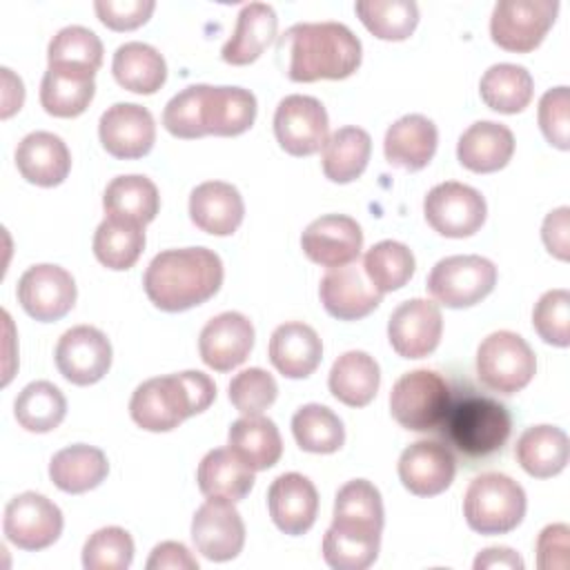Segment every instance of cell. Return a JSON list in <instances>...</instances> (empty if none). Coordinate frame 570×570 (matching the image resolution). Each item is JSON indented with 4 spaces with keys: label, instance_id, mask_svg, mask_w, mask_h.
<instances>
[{
    "label": "cell",
    "instance_id": "23",
    "mask_svg": "<svg viewBox=\"0 0 570 570\" xmlns=\"http://www.w3.org/2000/svg\"><path fill=\"white\" fill-rule=\"evenodd\" d=\"M267 510L281 532L289 537L305 534L318 514V492L307 476L285 472L267 490Z\"/></svg>",
    "mask_w": 570,
    "mask_h": 570
},
{
    "label": "cell",
    "instance_id": "35",
    "mask_svg": "<svg viewBox=\"0 0 570 570\" xmlns=\"http://www.w3.org/2000/svg\"><path fill=\"white\" fill-rule=\"evenodd\" d=\"M196 481L198 490L207 499L218 497L236 503L254 488V470L247 468L229 448H214L200 459Z\"/></svg>",
    "mask_w": 570,
    "mask_h": 570
},
{
    "label": "cell",
    "instance_id": "55",
    "mask_svg": "<svg viewBox=\"0 0 570 570\" xmlns=\"http://www.w3.org/2000/svg\"><path fill=\"white\" fill-rule=\"evenodd\" d=\"M568 229H570V209L566 205L554 209V212H550L543 218V225H541L543 245L559 261H568V256H570Z\"/></svg>",
    "mask_w": 570,
    "mask_h": 570
},
{
    "label": "cell",
    "instance_id": "40",
    "mask_svg": "<svg viewBox=\"0 0 570 570\" xmlns=\"http://www.w3.org/2000/svg\"><path fill=\"white\" fill-rule=\"evenodd\" d=\"M481 100L499 114H519L523 111L534 94V80L530 71L521 65L499 62L492 65L479 82Z\"/></svg>",
    "mask_w": 570,
    "mask_h": 570
},
{
    "label": "cell",
    "instance_id": "8",
    "mask_svg": "<svg viewBox=\"0 0 570 570\" xmlns=\"http://www.w3.org/2000/svg\"><path fill=\"white\" fill-rule=\"evenodd\" d=\"M497 285V267L476 254L441 258L428 274V292L445 307L461 309L481 303Z\"/></svg>",
    "mask_w": 570,
    "mask_h": 570
},
{
    "label": "cell",
    "instance_id": "34",
    "mask_svg": "<svg viewBox=\"0 0 570 570\" xmlns=\"http://www.w3.org/2000/svg\"><path fill=\"white\" fill-rule=\"evenodd\" d=\"M227 445L254 472L276 465L283 454V441L276 423L261 414L234 421L227 432Z\"/></svg>",
    "mask_w": 570,
    "mask_h": 570
},
{
    "label": "cell",
    "instance_id": "28",
    "mask_svg": "<svg viewBox=\"0 0 570 570\" xmlns=\"http://www.w3.org/2000/svg\"><path fill=\"white\" fill-rule=\"evenodd\" d=\"M321 358L323 343L307 323H283L269 336V361L287 379L309 376L321 365Z\"/></svg>",
    "mask_w": 570,
    "mask_h": 570
},
{
    "label": "cell",
    "instance_id": "7",
    "mask_svg": "<svg viewBox=\"0 0 570 570\" xmlns=\"http://www.w3.org/2000/svg\"><path fill=\"white\" fill-rule=\"evenodd\" d=\"M450 405V387L434 370L405 372L390 392L394 421L412 432H430L443 423Z\"/></svg>",
    "mask_w": 570,
    "mask_h": 570
},
{
    "label": "cell",
    "instance_id": "53",
    "mask_svg": "<svg viewBox=\"0 0 570 570\" xmlns=\"http://www.w3.org/2000/svg\"><path fill=\"white\" fill-rule=\"evenodd\" d=\"M96 16L114 31H129L145 24L156 9L154 0H96Z\"/></svg>",
    "mask_w": 570,
    "mask_h": 570
},
{
    "label": "cell",
    "instance_id": "9",
    "mask_svg": "<svg viewBox=\"0 0 570 570\" xmlns=\"http://www.w3.org/2000/svg\"><path fill=\"white\" fill-rule=\"evenodd\" d=\"M557 11V0H499L490 18L492 42L505 51L528 53L541 45Z\"/></svg>",
    "mask_w": 570,
    "mask_h": 570
},
{
    "label": "cell",
    "instance_id": "4",
    "mask_svg": "<svg viewBox=\"0 0 570 570\" xmlns=\"http://www.w3.org/2000/svg\"><path fill=\"white\" fill-rule=\"evenodd\" d=\"M443 432L461 454L472 459L488 456L499 452L510 439L512 416L503 403L490 396L468 394L456 401L450 399Z\"/></svg>",
    "mask_w": 570,
    "mask_h": 570
},
{
    "label": "cell",
    "instance_id": "43",
    "mask_svg": "<svg viewBox=\"0 0 570 570\" xmlns=\"http://www.w3.org/2000/svg\"><path fill=\"white\" fill-rule=\"evenodd\" d=\"M292 434L301 450L314 454H332L345 443L343 421L321 403H307L294 412Z\"/></svg>",
    "mask_w": 570,
    "mask_h": 570
},
{
    "label": "cell",
    "instance_id": "49",
    "mask_svg": "<svg viewBox=\"0 0 570 570\" xmlns=\"http://www.w3.org/2000/svg\"><path fill=\"white\" fill-rule=\"evenodd\" d=\"M534 332L554 347L570 345V292L548 289L532 309Z\"/></svg>",
    "mask_w": 570,
    "mask_h": 570
},
{
    "label": "cell",
    "instance_id": "11",
    "mask_svg": "<svg viewBox=\"0 0 570 570\" xmlns=\"http://www.w3.org/2000/svg\"><path fill=\"white\" fill-rule=\"evenodd\" d=\"M327 111L314 96H285L274 111V134L289 156H312L327 142Z\"/></svg>",
    "mask_w": 570,
    "mask_h": 570
},
{
    "label": "cell",
    "instance_id": "13",
    "mask_svg": "<svg viewBox=\"0 0 570 570\" xmlns=\"http://www.w3.org/2000/svg\"><path fill=\"white\" fill-rule=\"evenodd\" d=\"M18 301L40 323L60 321L76 303V281L60 265H31L18 281Z\"/></svg>",
    "mask_w": 570,
    "mask_h": 570
},
{
    "label": "cell",
    "instance_id": "44",
    "mask_svg": "<svg viewBox=\"0 0 570 570\" xmlns=\"http://www.w3.org/2000/svg\"><path fill=\"white\" fill-rule=\"evenodd\" d=\"M354 11L365 29L381 40H405L419 24L414 0H358Z\"/></svg>",
    "mask_w": 570,
    "mask_h": 570
},
{
    "label": "cell",
    "instance_id": "25",
    "mask_svg": "<svg viewBox=\"0 0 570 570\" xmlns=\"http://www.w3.org/2000/svg\"><path fill=\"white\" fill-rule=\"evenodd\" d=\"M16 167L27 183L56 187L71 169V154L60 136L51 131H31L16 147Z\"/></svg>",
    "mask_w": 570,
    "mask_h": 570
},
{
    "label": "cell",
    "instance_id": "30",
    "mask_svg": "<svg viewBox=\"0 0 570 570\" xmlns=\"http://www.w3.org/2000/svg\"><path fill=\"white\" fill-rule=\"evenodd\" d=\"M276 27H278V18L272 4H265V2L245 4L236 18V29L232 38L220 49V58L227 65H236V67L254 62L274 40Z\"/></svg>",
    "mask_w": 570,
    "mask_h": 570
},
{
    "label": "cell",
    "instance_id": "56",
    "mask_svg": "<svg viewBox=\"0 0 570 570\" xmlns=\"http://www.w3.org/2000/svg\"><path fill=\"white\" fill-rule=\"evenodd\" d=\"M145 568L147 570H198V561L183 543L163 541L151 550Z\"/></svg>",
    "mask_w": 570,
    "mask_h": 570
},
{
    "label": "cell",
    "instance_id": "54",
    "mask_svg": "<svg viewBox=\"0 0 570 570\" xmlns=\"http://www.w3.org/2000/svg\"><path fill=\"white\" fill-rule=\"evenodd\" d=\"M537 568L539 570H568L570 568V528L566 523H550L537 539Z\"/></svg>",
    "mask_w": 570,
    "mask_h": 570
},
{
    "label": "cell",
    "instance_id": "22",
    "mask_svg": "<svg viewBox=\"0 0 570 570\" xmlns=\"http://www.w3.org/2000/svg\"><path fill=\"white\" fill-rule=\"evenodd\" d=\"M318 296L325 312L338 321H358L374 312L383 298V294L367 283L363 267L352 263L330 267L321 278Z\"/></svg>",
    "mask_w": 570,
    "mask_h": 570
},
{
    "label": "cell",
    "instance_id": "39",
    "mask_svg": "<svg viewBox=\"0 0 570 570\" xmlns=\"http://www.w3.org/2000/svg\"><path fill=\"white\" fill-rule=\"evenodd\" d=\"M372 138L361 127H341L323 145V174L332 183H352L356 180L370 160Z\"/></svg>",
    "mask_w": 570,
    "mask_h": 570
},
{
    "label": "cell",
    "instance_id": "42",
    "mask_svg": "<svg viewBox=\"0 0 570 570\" xmlns=\"http://www.w3.org/2000/svg\"><path fill=\"white\" fill-rule=\"evenodd\" d=\"M13 414L27 432H51L67 414V399L53 383L33 381L16 396Z\"/></svg>",
    "mask_w": 570,
    "mask_h": 570
},
{
    "label": "cell",
    "instance_id": "6",
    "mask_svg": "<svg viewBox=\"0 0 570 570\" xmlns=\"http://www.w3.org/2000/svg\"><path fill=\"white\" fill-rule=\"evenodd\" d=\"M537 372V356L528 341L510 330L488 334L476 350L479 381L499 394H517Z\"/></svg>",
    "mask_w": 570,
    "mask_h": 570
},
{
    "label": "cell",
    "instance_id": "57",
    "mask_svg": "<svg viewBox=\"0 0 570 570\" xmlns=\"http://www.w3.org/2000/svg\"><path fill=\"white\" fill-rule=\"evenodd\" d=\"M523 559L512 548H485L474 559V570H523Z\"/></svg>",
    "mask_w": 570,
    "mask_h": 570
},
{
    "label": "cell",
    "instance_id": "29",
    "mask_svg": "<svg viewBox=\"0 0 570 570\" xmlns=\"http://www.w3.org/2000/svg\"><path fill=\"white\" fill-rule=\"evenodd\" d=\"M512 154V131L494 120H479L470 125L456 142L459 163L476 174H492L503 169L510 163Z\"/></svg>",
    "mask_w": 570,
    "mask_h": 570
},
{
    "label": "cell",
    "instance_id": "48",
    "mask_svg": "<svg viewBox=\"0 0 570 570\" xmlns=\"http://www.w3.org/2000/svg\"><path fill=\"white\" fill-rule=\"evenodd\" d=\"M276 394L278 385L263 367H247L229 381V401L245 416L263 414L276 401Z\"/></svg>",
    "mask_w": 570,
    "mask_h": 570
},
{
    "label": "cell",
    "instance_id": "12",
    "mask_svg": "<svg viewBox=\"0 0 570 570\" xmlns=\"http://www.w3.org/2000/svg\"><path fill=\"white\" fill-rule=\"evenodd\" d=\"M60 508L38 492L16 494L4 505V537L20 550H45L58 541L62 532Z\"/></svg>",
    "mask_w": 570,
    "mask_h": 570
},
{
    "label": "cell",
    "instance_id": "41",
    "mask_svg": "<svg viewBox=\"0 0 570 570\" xmlns=\"http://www.w3.org/2000/svg\"><path fill=\"white\" fill-rule=\"evenodd\" d=\"M145 249V227L105 216L94 234V254L107 269H129Z\"/></svg>",
    "mask_w": 570,
    "mask_h": 570
},
{
    "label": "cell",
    "instance_id": "20",
    "mask_svg": "<svg viewBox=\"0 0 570 570\" xmlns=\"http://www.w3.org/2000/svg\"><path fill=\"white\" fill-rule=\"evenodd\" d=\"M396 470L405 490L416 497H436L454 481L456 461L448 445L423 439L401 452Z\"/></svg>",
    "mask_w": 570,
    "mask_h": 570
},
{
    "label": "cell",
    "instance_id": "18",
    "mask_svg": "<svg viewBox=\"0 0 570 570\" xmlns=\"http://www.w3.org/2000/svg\"><path fill=\"white\" fill-rule=\"evenodd\" d=\"M98 136L107 154L120 160H134L151 151L156 122L147 107L136 102H116L102 111Z\"/></svg>",
    "mask_w": 570,
    "mask_h": 570
},
{
    "label": "cell",
    "instance_id": "10",
    "mask_svg": "<svg viewBox=\"0 0 570 570\" xmlns=\"http://www.w3.org/2000/svg\"><path fill=\"white\" fill-rule=\"evenodd\" d=\"M423 214L436 234L448 238H465L481 229L488 205L479 189L456 180H445L428 191Z\"/></svg>",
    "mask_w": 570,
    "mask_h": 570
},
{
    "label": "cell",
    "instance_id": "14",
    "mask_svg": "<svg viewBox=\"0 0 570 570\" xmlns=\"http://www.w3.org/2000/svg\"><path fill=\"white\" fill-rule=\"evenodd\" d=\"M191 541L209 561H229L245 546V523L234 501L212 497L191 517Z\"/></svg>",
    "mask_w": 570,
    "mask_h": 570
},
{
    "label": "cell",
    "instance_id": "24",
    "mask_svg": "<svg viewBox=\"0 0 570 570\" xmlns=\"http://www.w3.org/2000/svg\"><path fill=\"white\" fill-rule=\"evenodd\" d=\"M245 216L240 191L223 180H207L189 194V218L207 234L229 236L238 229Z\"/></svg>",
    "mask_w": 570,
    "mask_h": 570
},
{
    "label": "cell",
    "instance_id": "15",
    "mask_svg": "<svg viewBox=\"0 0 570 570\" xmlns=\"http://www.w3.org/2000/svg\"><path fill=\"white\" fill-rule=\"evenodd\" d=\"M56 367L73 385H94L111 367V343L98 327L76 325L58 338Z\"/></svg>",
    "mask_w": 570,
    "mask_h": 570
},
{
    "label": "cell",
    "instance_id": "51",
    "mask_svg": "<svg viewBox=\"0 0 570 570\" xmlns=\"http://www.w3.org/2000/svg\"><path fill=\"white\" fill-rule=\"evenodd\" d=\"M539 127L550 145L570 149V91L566 85L548 89L539 100Z\"/></svg>",
    "mask_w": 570,
    "mask_h": 570
},
{
    "label": "cell",
    "instance_id": "47",
    "mask_svg": "<svg viewBox=\"0 0 570 570\" xmlns=\"http://www.w3.org/2000/svg\"><path fill=\"white\" fill-rule=\"evenodd\" d=\"M134 561V539L125 528L107 525L96 530L82 548L87 570H127Z\"/></svg>",
    "mask_w": 570,
    "mask_h": 570
},
{
    "label": "cell",
    "instance_id": "26",
    "mask_svg": "<svg viewBox=\"0 0 570 570\" xmlns=\"http://www.w3.org/2000/svg\"><path fill=\"white\" fill-rule=\"evenodd\" d=\"M256 120V96L243 87H212L200 91V122L205 134L238 136Z\"/></svg>",
    "mask_w": 570,
    "mask_h": 570
},
{
    "label": "cell",
    "instance_id": "27",
    "mask_svg": "<svg viewBox=\"0 0 570 570\" xmlns=\"http://www.w3.org/2000/svg\"><path fill=\"white\" fill-rule=\"evenodd\" d=\"M436 142V125L423 114H407L387 127L383 151L390 165L405 171H419L432 160Z\"/></svg>",
    "mask_w": 570,
    "mask_h": 570
},
{
    "label": "cell",
    "instance_id": "36",
    "mask_svg": "<svg viewBox=\"0 0 570 570\" xmlns=\"http://www.w3.org/2000/svg\"><path fill=\"white\" fill-rule=\"evenodd\" d=\"M96 82L94 73L49 67L40 82V105L49 116L76 118L94 100Z\"/></svg>",
    "mask_w": 570,
    "mask_h": 570
},
{
    "label": "cell",
    "instance_id": "33",
    "mask_svg": "<svg viewBox=\"0 0 570 570\" xmlns=\"http://www.w3.org/2000/svg\"><path fill=\"white\" fill-rule=\"evenodd\" d=\"M330 392L334 399L350 407H363L367 405L381 385V370L374 356H370L363 350H350L341 354L327 379Z\"/></svg>",
    "mask_w": 570,
    "mask_h": 570
},
{
    "label": "cell",
    "instance_id": "31",
    "mask_svg": "<svg viewBox=\"0 0 570 570\" xmlns=\"http://www.w3.org/2000/svg\"><path fill=\"white\" fill-rule=\"evenodd\" d=\"M109 474V461L102 450L76 443L58 450L49 461V479L67 494H82L98 488Z\"/></svg>",
    "mask_w": 570,
    "mask_h": 570
},
{
    "label": "cell",
    "instance_id": "3",
    "mask_svg": "<svg viewBox=\"0 0 570 570\" xmlns=\"http://www.w3.org/2000/svg\"><path fill=\"white\" fill-rule=\"evenodd\" d=\"M214 399V381L198 370H187L140 383L131 394L129 414L147 432H169L185 419L205 412Z\"/></svg>",
    "mask_w": 570,
    "mask_h": 570
},
{
    "label": "cell",
    "instance_id": "16",
    "mask_svg": "<svg viewBox=\"0 0 570 570\" xmlns=\"http://www.w3.org/2000/svg\"><path fill=\"white\" fill-rule=\"evenodd\" d=\"M381 492L367 479L347 481L334 499L330 532L352 541H379L383 532Z\"/></svg>",
    "mask_w": 570,
    "mask_h": 570
},
{
    "label": "cell",
    "instance_id": "38",
    "mask_svg": "<svg viewBox=\"0 0 570 570\" xmlns=\"http://www.w3.org/2000/svg\"><path fill=\"white\" fill-rule=\"evenodd\" d=\"M102 207H105V214L111 218L131 220L145 227L158 214V207H160L158 187L147 176H140V174L116 176L102 194Z\"/></svg>",
    "mask_w": 570,
    "mask_h": 570
},
{
    "label": "cell",
    "instance_id": "32",
    "mask_svg": "<svg viewBox=\"0 0 570 570\" xmlns=\"http://www.w3.org/2000/svg\"><path fill=\"white\" fill-rule=\"evenodd\" d=\"M519 465L534 479H550L568 465L570 441L557 425H532L521 432L514 445Z\"/></svg>",
    "mask_w": 570,
    "mask_h": 570
},
{
    "label": "cell",
    "instance_id": "1",
    "mask_svg": "<svg viewBox=\"0 0 570 570\" xmlns=\"http://www.w3.org/2000/svg\"><path fill=\"white\" fill-rule=\"evenodd\" d=\"M276 53L294 82L343 80L361 65V40L343 22H296L278 38Z\"/></svg>",
    "mask_w": 570,
    "mask_h": 570
},
{
    "label": "cell",
    "instance_id": "19",
    "mask_svg": "<svg viewBox=\"0 0 570 570\" xmlns=\"http://www.w3.org/2000/svg\"><path fill=\"white\" fill-rule=\"evenodd\" d=\"M301 247L312 263L341 267L358 258L363 249V232L352 216L325 214L303 229Z\"/></svg>",
    "mask_w": 570,
    "mask_h": 570
},
{
    "label": "cell",
    "instance_id": "2",
    "mask_svg": "<svg viewBox=\"0 0 570 570\" xmlns=\"http://www.w3.org/2000/svg\"><path fill=\"white\" fill-rule=\"evenodd\" d=\"M223 285V261L207 247L165 249L145 269L147 298L163 312H185L209 301Z\"/></svg>",
    "mask_w": 570,
    "mask_h": 570
},
{
    "label": "cell",
    "instance_id": "17",
    "mask_svg": "<svg viewBox=\"0 0 570 570\" xmlns=\"http://www.w3.org/2000/svg\"><path fill=\"white\" fill-rule=\"evenodd\" d=\"M441 309L428 298H410L401 303L387 321L390 345L403 358H423L432 354L441 341Z\"/></svg>",
    "mask_w": 570,
    "mask_h": 570
},
{
    "label": "cell",
    "instance_id": "5",
    "mask_svg": "<svg viewBox=\"0 0 570 570\" xmlns=\"http://www.w3.org/2000/svg\"><path fill=\"white\" fill-rule=\"evenodd\" d=\"M463 517L479 534H505L525 517V492L508 474L483 472L465 490Z\"/></svg>",
    "mask_w": 570,
    "mask_h": 570
},
{
    "label": "cell",
    "instance_id": "50",
    "mask_svg": "<svg viewBox=\"0 0 570 570\" xmlns=\"http://www.w3.org/2000/svg\"><path fill=\"white\" fill-rule=\"evenodd\" d=\"M200 91L203 85H191L176 94L163 111L165 129L176 138H200L207 136L200 122Z\"/></svg>",
    "mask_w": 570,
    "mask_h": 570
},
{
    "label": "cell",
    "instance_id": "37",
    "mask_svg": "<svg viewBox=\"0 0 570 570\" xmlns=\"http://www.w3.org/2000/svg\"><path fill=\"white\" fill-rule=\"evenodd\" d=\"M114 78L134 94H156L167 80V65L160 51L147 42H125L111 60Z\"/></svg>",
    "mask_w": 570,
    "mask_h": 570
},
{
    "label": "cell",
    "instance_id": "46",
    "mask_svg": "<svg viewBox=\"0 0 570 570\" xmlns=\"http://www.w3.org/2000/svg\"><path fill=\"white\" fill-rule=\"evenodd\" d=\"M363 272L381 294L401 289L414 274V254L399 240H381L365 252Z\"/></svg>",
    "mask_w": 570,
    "mask_h": 570
},
{
    "label": "cell",
    "instance_id": "45",
    "mask_svg": "<svg viewBox=\"0 0 570 570\" xmlns=\"http://www.w3.org/2000/svg\"><path fill=\"white\" fill-rule=\"evenodd\" d=\"M47 60H49V67H65V69L96 73L102 65V42L91 29L82 24H69V27H62L51 38L47 49Z\"/></svg>",
    "mask_w": 570,
    "mask_h": 570
},
{
    "label": "cell",
    "instance_id": "21",
    "mask_svg": "<svg viewBox=\"0 0 570 570\" xmlns=\"http://www.w3.org/2000/svg\"><path fill=\"white\" fill-rule=\"evenodd\" d=\"M254 347V325L240 312H223L205 323L198 336V352L207 367L229 372L245 363Z\"/></svg>",
    "mask_w": 570,
    "mask_h": 570
},
{
    "label": "cell",
    "instance_id": "52",
    "mask_svg": "<svg viewBox=\"0 0 570 570\" xmlns=\"http://www.w3.org/2000/svg\"><path fill=\"white\" fill-rule=\"evenodd\" d=\"M379 546L343 539L327 530L323 537V559L334 570H365L376 561Z\"/></svg>",
    "mask_w": 570,
    "mask_h": 570
}]
</instances>
